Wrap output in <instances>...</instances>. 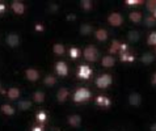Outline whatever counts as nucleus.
<instances>
[{
    "mask_svg": "<svg viewBox=\"0 0 156 131\" xmlns=\"http://www.w3.org/2000/svg\"><path fill=\"white\" fill-rule=\"evenodd\" d=\"M33 101L34 102H37V104H41L45 101V93L41 90H37V92H34L33 93Z\"/></svg>",
    "mask_w": 156,
    "mask_h": 131,
    "instance_id": "aec40b11",
    "label": "nucleus"
},
{
    "mask_svg": "<svg viewBox=\"0 0 156 131\" xmlns=\"http://www.w3.org/2000/svg\"><path fill=\"white\" fill-rule=\"evenodd\" d=\"M2 90H3V89H2V83H0V93H2Z\"/></svg>",
    "mask_w": 156,
    "mask_h": 131,
    "instance_id": "37998d69",
    "label": "nucleus"
},
{
    "mask_svg": "<svg viewBox=\"0 0 156 131\" xmlns=\"http://www.w3.org/2000/svg\"><path fill=\"white\" fill-rule=\"evenodd\" d=\"M129 19L131 23L134 24H139L142 19H143V16H142V13L140 12H138V11H133V12H130L129 13Z\"/></svg>",
    "mask_w": 156,
    "mask_h": 131,
    "instance_id": "2eb2a0df",
    "label": "nucleus"
},
{
    "mask_svg": "<svg viewBox=\"0 0 156 131\" xmlns=\"http://www.w3.org/2000/svg\"><path fill=\"white\" fill-rule=\"evenodd\" d=\"M146 8H147V11L154 13L156 11V0H148V2L146 3Z\"/></svg>",
    "mask_w": 156,
    "mask_h": 131,
    "instance_id": "c85d7f7f",
    "label": "nucleus"
},
{
    "mask_svg": "<svg viewBox=\"0 0 156 131\" xmlns=\"http://www.w3.org/2000/svg\"><path fill=\"white\" fill-rule=\"evenodd\" d=\"M83 56H84L85 60H88V62H96V60L98 59V56H100V52L94 46L89 45V46H87L84 49Z\"/></svg>",
    "mask_w": 156,
    "mask_h": 131,
    "instance_id": "f03ea898",
    "label": "nucleus"
},
{
    "mask_svg": "<svg viewBox=\"0 0 156 131\" xmlns=\"http://www.w3.org/2000/svg\"><path fill=\"white\" fill-rule=\"evenodd\" d=\"M55 72L58 73L59 76H62V77H64V76H67L68 75V66H67V63L66 62H57V64H55Z\"/></svg>",
    "mask_w": 156,
    "mask_h": 131,
    "instance_id": "423d86ee",
    "label": "nucleus"
},
{
    "mask_svg": "<svg viewBox=\"0 0 156 131\" xmlns=\"http://www.w3.org/2000/svg\"><path fill=\"white\" fill-rule=\"evenodd\" d=\"M121 45H122V43H121V42L118 41V39H114V41L112 42L110 47H109V52H110V55H112V54H117V52H118V54H119Z\"/></svg>",
    "mask_w": 156,
    "mask_h": 131,
    "instance_id": "a211bd4d",
    "label": "nucleus"
},
{
    "mask_svg": "<svg viewBox=\"0 0 156 131\" xmlns=\"http://www.w3.org/2000/svg\"><path fill=\"white\" fill-rule=\"evenodd\" d=\"M140 60H142V62L144 63V64H150V63L154 62V55L151 54V52H146V54L140 58Z\"/></svg>",
    "mask_w": 156,
    "mask_h": 131,
    "instance_id": "a878e982",
    "label": "nucleus"
},
{
    "mask_svg": "<svg viewBox=\"0 0 156 131\" xmlns=\"http://www.w3.org/2000/svg\"><path fill=\"white\" fill-rule=\"evenodd\" d=\"M152 16H154V19H155V20H156V11H155V12H154V13H152Z\"/></svg>",
    "mask_w": 156,
    "mask_h": 131,
    "instance_id": "79ce46f5",
    "label": "nucleus"
},
{
    "mask_svg": "<svg viewBox=\"0 0 156 131\" xmlns=\"http://www.w3.org/2000/svg\"><path fill=\"white\" fill-rule=\"evenodd\" d=\"M53 51H54L55 55H63L66 49H64V46L62 45V43H55V45L53 46Z\"/></svg>",
    "mask_w": 156,
    "mask_h": 131,
    "instance_id": "4be33fe9",
    "label": "nucleus"
},
{
    "mask_svg": "<svg viewBox=\"0 0 156 131\" xmlns=\"http://www.w3.org/2000/svg\"><path fill=\"white\" fill-rule=\"evenodd\" d=\"M96 104L98 105V106L101 108H109L110 106V100L106 97V96H97L96 97Z\"/></svg>",
    "mask_w": 156,
    "mask_h": 131,
    "instance_id": "4468645a",
    "label": "nucleus"
},
{
    "mask_svg": "<svg viewBox=\"0 0 156 131\" xmlns=\"http://www.w3.org/2000/svg\"><path fill=\"white\" fill-rule=\"evenodd\" d=\"M11 8L16 15H23L25 12V4L23 2H19V0H13V2H12Z\"/></svg>",
    "mask_w": 156,
    "mask_h": 131,
    "instance_id": "6e6552de",
    "label": "nucleus"
},
{
    "mask_svg": "<svg viewBox=\"0 0 156 131\" xmlns=\"http://www.w3.org/2000/svg\"><path fill=\"white\" fill-rule=\"evenodd\" d=\"M156 24V20L154 19V16L151 15L148 17H146V26H154Z\"/></svg>",
    "mask_w": 156,
    "mask_h": 131,
    "instance_id": "2f4dec72",
    "label": "nucleus"
},
{
    "mask_svg": "<svg viewBox=\"0 0 156 131\" xmlns=\"http://www.w3.org/2000/svg\"><path fill=\"white\" fill-rule=\"evenodd\" d=\"M25 76H27L29 81L34 83L40 79V72H38V69H36V68H28L27 71H25Z\"/></svg>",
    "mask_w": 156,
    "mask_h": 131,
    "instance_id": "1a4fd4ad",
    "label": "nucleus"
},
{
    "mask_svg": "<svg viewBox=\"0 0 156 131\" xmlns=\"http://www.w3.org/2000/svg\"><path fill=\"white\" fill-rule=\"evenodd\" d=\"M43 84L46 87H54L57 84V77L53 76V75H46L45 79H43Z\"/></svg>",
    "mask_w": 156,
    "mask_h": 131,
    "instance_id": "6ab92c4d",
    "label": "nucleus"
},
{
    "mask_svg": "<svg viewBox=\"0 0 156 131\" xmlns=\"http://www.w3.org/2000/svg\"><path fill=\"white\" fill-rule=\"evenodd\" d=\"M43 29H45V28H43V25H41V24L36 25V30H37V32H43Z\"/></svg>",
    "mask_w": 156,
    "mask_h": 131,
    "instance_id": "f704fd0d",
    "label": "nucleus"
},
{
    "mask_svg": "<svg viewBox=\"0 0 156 131\" xmlns=\"http://www.w3.org/2000/svg\"><path fill=\"white\" fill-rule=\"evenodd\" d=\"M57 5H54V4H53V5H50V9H53V11H57Z\"/></svg>",
    "mask_w": 156,
    "mask_h": 131,
    "instance_id": "a19ab883",
    "label": "nucleus"
},
{
    "mask_svg": "<svg viewBox=\"0 0 156 131\" xmlns=\"http://www.w3.org/2000/svg\"><path fill=\"white\" fill-rule=\"evenodd\" d=\"M126 5H138V4H142V0H126Z\"/></svg>",
    "mask_w": 156,
    "mask_h": 131,
    "instance_id": "72a5a7b5",
    "label": "nucleus"
},
{
    "mask_svg": "<svg viewBox=\"0 0 156 131\" xmlns=\"http://www.w3.org/2000/svg\"><path fill=\"white\" fill-rule=\"evenodd\" d=\"M4 11H5V5L3 3H0V13H3Z\"/></svg>",
    "mask_w": 156,
    "mask_h": 131,
    "instance_id": "4c0bfd02",
    "label": "nucleus"
},
{
    "mask_svg": "<svg viewBox=\"0 0 156 131\" xmlns=\"http://www.w3.org/2000/svg\"><path fill=\"white\" fill-rule=\"evenodd\" d=\"M90 75H92V68L89 67V66L87 64H83L79 67V71H77V76H79V79H84V80H87V79H89Z\"/></svg>",
    "mask_w": 156,
    "mask_h": 131,
    "instance_id": "39448f33",
    "label": "nucleus"
},
{
    "mask_svg": "<svg viewBox=\"0 0 156 131\" xmlns=\"http://www.w3.org/2000/svg\"><path fill=\"white\" fill-rule=\"evenodd\" d=\"M20 94H21V92H20L19 88H16V87H12V88H9V89H8V92H7V97L11 98V100L19 98Z\"/></svg>",
    "mask_w": 156,
    "mask_h": 131,
    "instance_id": "f3484780",
    "label": "nucleus"
},
{
    "mask_svg": "<svg viewBox=\"0 0 156 131\" xmlns=\"http://www.w3.org/2000/svg\"><path fill=\"white\" fill-rule=\"evenodd\" d=\"M5 42L8 43V46H11V47L19 46L20 45V37H19V34H17V33L8 34L7 38H5Z\"/></svg>",
    "mask_w": 156,
    "mask_h": 131,
    "instance_id": "0eeeda50",
    "label": "nucleus"
},
{
    "mask_svg": "<svg viewBox=\"0 0 156 131\" xmlns=\"http://www.w3.org/2000/svg\"><path fill=\"white\" fill-rule=\"evenodd\" d=\"M75 19H76L75 15H68V16H67V20H75Z\"/></svg>",
    "mask_w": 156,
    "mask_h": 131,
    "instance_id": "58836bf2",
    "label": "nucleus"
},
{
    "mask_svg": "<svg viewBox=\"0 0 156 131\" xmlns=\"http://www.w3.org/2000/svg\"><path fill=\"white\" fill-rule=\"evenodd\" d=\"M151 83H152V85H156V72L152 75V79H151Z\"/></svg>",
    "mask_w": 156,
    "mask_h": 131,
    "instance_id": "e433bc0d",
    "label": "nucleus"
},
{
    "mask_svg": "<svg viewBox=\"0 0 156 131\" xmlns=\"http://www.w3.org/2000/svg\"><path fill=\"white\" fill-rule=\"evenodd\" d=\"M101 64L104 66V67H106V68L113 67V66L115 64V59H114V56H113V55H110V54L105 55V56H104V58L101 59Z\"/></svg>",
    "mask_w": 156,
    "mask_h": 131,
    "instance_id": "ddd939ff",
    "label": "nucleus"
},
{
    "mask_svg": "<svg viewBox=\"0 0 156 131\" xmlns=\"http://www.w3.org/2000/svg\"><path fill=\"white\" fill-rule=\"evenodd\" d=\"M108 23H109V25L112 26H121L123 23V17L122 15H121L119 12H112L109 16H108Z\"/></svg>",
    "mask_w": 156,
    "mask_h": 131,
    "instance_id": "20e7f679",
    "label": "nucleus"
},
{
    "mask_svg": "<svg viewBox=\"0 0 156 131\" xmlns=\"http://www.w3.org/2000/svg\"><path fill=\"white\" fill-rule=\"evenodd\" d=\"M67 122H68V125H70V126H72V127H79L80 123H81V118H80V115L73 114V115L68 117Z\"/></svg>",
    "mask_w": 156,
    "mask_h": 131,
    "instance_id": "dca6fc26",
    "label": "nucleus"
},
{
    "mask_svg": "<svg viewBox=\"0 0 156 131\" xmlns=\"http://www.w3.org/2000/svg\"><path fill=\"white\" fill-rule=\"evenodd\" d=\"M37 121H40V122H45L47 119V115H46V113L45 112H40V113H37Z\"/></svg>",
    "mask_w": 156,
    "mask_h": 131,
    "instance_id": "473e14b6",
    "label": "nucleus"
},
{
    "mask_svg": "<svg viewBox=\"0 0 156 131\" xmlns=\"http://www.w3.org/2000/svg\"><path fill=\"white\" fill-rule=\"evenodd\" d=\"M94 37H96V39L97 41H100V42H105L106 39H108V37H109V34H108V30L106 29H97L96 32H94Z\"/></svg>",
    "mask_w": 156,
    "mask_h": 131,
    "instance_id": "9b49d317",
    "label": "nucleus"
},
{
    "mask_svg": "<svg viewBox=\"0 0 156 131\" xmlns=\"http://www.w3.org/2000/svg\"><path fill=\"white\" fill-rule=\"evenodd\" d=\"M113 83V77H112L110 73H104V75H100L97 79H96V85L98 88H108L109 85H112Z\"/></svg>",
    "mask_w": 156,
    "mask_h": 131,
    "instance_id": "7ed1b4c3",
    "label": "nucleus"
},
{
    "mask_svg": "<svg viewBox=\"0 0 156 131\" xmlns=\"http://www.w3.org/2000/svg\"><path fill=\"white\" fill-rule=\"evenodd\" d=\"M80 7L83 8L84 11L89 12V11L93 8V3L90 2V0H83V2H80Z\"/></svg>",
    "mask_w": 156,
    "mask_h": 131,
    "instance_id": "393cba45",
    "label": "nucleus"
},
{
    "mask_svg": "<svg viewBox=\"0 0 156 131\" xmlns=\"http://www.w3.org/2000/svg\"><path fill=\"white\" fill-rule=\"evenodd\" d=\"M155 54H156V47H155Z\"/></svg>",
    "mask_w": 156,
    "mask_h": 131,
    "instance_id": "c03bdc74",
    "label": "nucleus"
},
{
    "mask_svg": "<svg viewBox=\"0 0 156 131\" xmlns=\"http://www.w3.org/2000/svg\"><path fill=\"white\" fill-rule=\"evenodd\" d=\"M92 32H93L92 25H89V24H83V25L80 26V33L84 34V36H88V34H90Z\"/></svg>",
    "mask_w": 156,
    "mask_h": 131,
    "instance_id": "5701e85b",
    "label": "nucleus"
},
{
    "mask_svg": "<svg viewBox=\"0 0 156 131\" xmlns=\"http://www.w3.org/2000/svg\"><path fill=\"white\" fill-rule=\"evenodd\" d=\"M30 106H32V102L29 100H21L19 102V109L20 110H29Z\"/></svg>",
    "mask_w": 156,
    "mask_h": 131,
    "instance_id": "b1692460",
    "label": "nucleus"
},
{
    "mask_svg": "<svg viewBox=\"0 0 156 131\" xmlns=\"http://www.w3.org/2000/svg\"><path fill=\"white\" fill-rule=\"evenodd\" d=\"M151 131H156V123L151 125Z\"/></svg>",
    "mask_w": 156,
    "mask_h": 131,
    "instance_id": "ea45409f",
    "label": "nucleus"
},
{
    "mask_svg": "<svg viewBox=\"0 0 156 131\" xmlns=\"http://www.w3.org/2000/svg\"><path fill=\"white\" fill-rule=\"evenodd\" d=\"M90 96H92L90 90L88 88H85V87H83V88L76 89V92L73 93V101L75 102H85L87 100L90 98Z\"/></svg>",
    "mask_w": 156,
    "mask_h": 131,
    "instance_id": "f257e3e1",
    "label": "nucleus"
},
{
    "mask_svg": "<svg viewBox=\"0 0 156 131\" xmlns=\"http://www.w3.org/2000/svg\"><path fill=\"white\" fill-rule=\"evenodd\" d=\"M129 102L130 105H133V106H139V105L142 104V96L139 93H131L129 96Z\"/></svg>",
    "mask_w": 156,
    "mask_h": 131,
    "instance_id": "f8f14e48",
    "label": "nucleus"
},
{
    "mask_svg": "<svg viewBox=\"0 0 156 131\" xmlns=\"http://www.w3.org/2000/svg\"><path fill=\"white\" fill-rule=\"evenodd\" d=\"M139 32H136V30H131L129 34H127V38L130 42H136L138 39H139Z\"/></svg>",
    "mask_w": 156,
    "mask_h": 131,
    "instance_id": "bb28decb",
    "label": "nucleus"
},
{
    "mask_svg": "<svg viewBox=\"0 0 156 131\" xmlns=\"http://www.w3.org/2000/svg\"><path fill=\"white\" fill-rule=\"evenodd\" d=\"M121 60H122V62H133L134 55L131 54V52L126 51V52H123V54H121Z\"/></svg>",
    "mask_w": 156,
    "mask_h": 131,
    "instance_id": "cd10ccee",
    "label": "nucleus"
},
{
    "mask_svg": "<svg viewBox=\"0 0 156 131\" xmlns=\"http://www.w3.org/2000/svg\"><path fill=\"white\" fill-rule=\"evenodd\" d=\"M147 43H148L150 46H155L156 47V32L150 33L148 38H147Z\"/></svg>",
    "mask_w": 156,
    "mask_h": 131,
    "instance_id": "c756f323",
    "label": "nucleus"
},
{
    "mask_svg": "<svg viewBox=\"0 0 156 131\" xmlns=\"http://www.w3.org/2000/svg\"><path fill=\"white\" fill-rule=\"evenodd\" d=\"M32 131H43V127L42 126H34Z\"/></svg>",
    "mask_w": 156,
    "mask_h": 131,
    "instance_id": "c9c22d12",
    "label": "nucleus"
},
{
    "mask_svg": "<svg viewBox=\"0 0 156 131\" xmlns=\"http://www.w3.org/2000/svg\"><path fill=\"white\" fill-rule=\"evenodd\" d=\"M80 50L77 49V47H71L70 49V56H71V59H76V58H79L80 56Z\"/></svg>",
    "mask_w": 156,
    "mask_h": 131,
    "instance_id": "7c9ffc66",
    "label": "nucleus"
},
{
    "mask_svg": "<svg viewBox=\"0 0 156 131\" xmlns=\"http://www.w3.org/2000/svg\"><path fill=\"white\" fill-rule=\"evenodd\" d=\"M2 112H3L5 115H8V117H11V115H13V114H15V109H13V106H11V105H8V104L2 105Z\"/></svg>",
    "mask_w": 156,
    "mask_h": 131,
    "instance_id": "412c9836",
    "label": "nucleus"
},
{
    "mask_svg": "<svg viewBox=\"0 0 156 131\" xmlns=\"http://www.w3.org/2000/svg\"><path fill=\"white\" fill-rule=\"evenodd\" d=\"M68 96H70V90H68L67 88H64V87H62V88L58 90V93H57L58 102H64L68 98Z\"/></svg>",
    "mask_w": 156,
    "mask_h": 131,
    "instance_id": "9d476101",
    "label": "nucleus"
}]
</instances>
